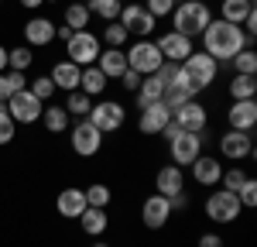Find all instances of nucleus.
<instances>
[{
	"label": "nucleus",
	"mask_w": 257,
	"mask_h": 247,
	"mask_svg": "<svg viewBox=\"0 0 257 247\" xmlns=\"http://www.w3.org/2000/svg\"><path fill=\"white\" fill-rule=\"evenodd\" d=\"M172 120L178 124V131L202 134V131H206V124H209V113H206V106H202L199 100H189V103H182L175 113H172Z\"/></svg>",
	"instance_id": "obj_13"
},
{
	"label": "nucleus",
	"mask_w": 257,
	"mask_h": 247,
	"mask_svg": "<svg viewBox=\"0 0 257 247\" xmlns=\"http://www.w3.org/2000/svg\"><path fill=\"white\" fill-rule=\"evenodd\" d=\"M86 192L82 189H62L59 192V199H55V209H59V216H65V220H79L82 216V209H86Z\"/></svg>",
	"instance_id": "obj_18"
},
{
	"label": "nucleus",
	"mask_w": 257,
	"mask_h": 247,
	"mask_svg": "<svg viewBox=\"0 0 257 247\" xmlns=\"http://www.w3.org/2000/svg\"><path fill=\"white\" fill-rule=\"evenodd\" d=\"M99 41H106V48H120L123 41H127V28L120 24V21H110L106 24V31H103V38Z\"/></svg>",
	"instance_id": "obj_37"
},
{
	"label": "nucleus",
	"mask_w": 257,
	"mask_h": 247,
	"mask_svg": "<svg viewBox=\"0 0 257 247\" xmlns=\"http://www.w3.org/2000/svg\"><path fill=\"white\" fill-rule=\"evenodd\" d=\"M117 21L127 28V35H138V38H148V35L155 31V24H158V21L148 14L144 4H127V7H120V18Z\"/></svg>",
	"instance_id": "obj_11"
},
{
	"label": "nucleus",
	"mask_w": 257,
	"mask_h": 247,
	"mask_svg": "<svg viewBox=\"0 0 257 247\" xmlns=\"http://www.w3.org/2000/svg\"><path fill=\"white\" fill-rule=\"evenodd\" d=\"M168 206H172V213H182L185 206H189V196H185V189L175 192V196H168Z\"/></svg>",
	"instance_id": "obj_45"
},
{
	"label": "nucleus",
	"mask_w": 257,
	"mask_h": 247,
	"mask_svg": "<svg viewBox=\"0 0 257 247\" xmlns=\"http://www.w3.org/2000/svg\"><path fill=\"white\" fill-rule=\"evenodd\" d=\"M31 93H35V96H38L41 103H45V100H52V96H55V82L48 79V76H38V79L31 82Z\"/></svg>",
	"instance_id": "obj_40"
},
{
	"label": "nucleus",
	"mask_w": 257,
	"mask_h": 247,
	"mask_svg": "<svg viewBox=\"0 0 257 247\" xmlns=\"http://www.w3.org/2000/svg\"><path fill=\"white\" fill-rule=\"evenodd\" d=\"M185 189V175H182V168L178 165H165V168H158V175H155V192L158 196H175V192H182Z\"/></svg>",
	"instance_id": "obj_20"
},
{
	"label": "nucleus",
	"mask_w": 257,
	"mask_h": 247,
	"mask_svg": "<svg viewBox=\"0 0 257 247\" xmlns=\"http://www.w3.org/2000/svg\"><path fill=\"white\" fill-rule=\"evenodd\" d=\"M168 18H172V31L185 35V38H196V35L206 31V24L213 21V14H209L206 4H189V0H182V4H175V11H172Z\"/></svg>",
	"instance_id": "obj_2"
},
{
	"label": "nucleus",
	"mask_w": 257,
	"mask_h": 247,
	"mask_svg": "<svg viewBox=\"0 0 257 247\" xmlns=\"http://www.w3.org/2000/svg\"><path fill=\"white\" fill-rule=\"evenodd\" d=\"M14 134H18V124L11 120L7 103H0V144H11V141H14Z\"/></svg>",
	"instance_id": "obj_39"
},
{
	"label": "nucleus",
	"mask_w": 257,
	"mask_h": 247,
	"mask_svg": "<svg viewBox=\"0 0 257 247\" xmlns=\"http://www.w3.org/2000/svg\"><path fill=\"white\" fill-rule=\"evenodd\" d=\"M240 213H243V206H240L237 192H226V189L209 192V199H206V216H209L213 223H233Z\"/></svg>",
	"instance_id": "obj_5"
},
{
	"label": "nucleus",
	"mask_w": 257,
	"mask_h": 247,
	"mask_svg": "<svg viewBox=\"0 0 257 247\" xmlns=\"http://www.w3.org/2000/svg\"><path fill=\"white\" fill-rule=\"evenodd\" d=\"M82 192H86V203L89 206H103V209L110 206V196H113L110 185H103V182H93L89 189H82Z\"/></svg>",
	"instance_id": "obj_36"
},
{
	"label": "nucleus",
	"mask_w": 257,
	"mask_h": 247,
	"mask_svg": "<svg viewBox=\"0 0 257 247\" xmlns=\"http://www.w3.org/2000/svg\"><path fill=\"white\" fill-rule=\"evenodd\" d=\"M161 96H165V86H161L158 76H144L138 86V106L144 110V106H151V103H161Z\"/></svg>",
	"instance_id": "obj_27"
},
{
	"label": "nucleus",
	"mask_w": 257,
	"mask_h": 247,
	"mask_svg": "<svg viewBox=\"0 0 257 247\" xmlns=\"http://www.w3.org/2000/svg\"><path fill=\"white\" fill-rule=\"evenodd\" d=\"M86 7H89V14H93V18H99V21H106V24H110V21L120 18V7H123V4H120V0H89Z\"/></svg>",
	"instance_id": "obj_32"
},
{
	"label": "nucleus",
	"mask_w": 257,
	"mask_h": 247,
	"mask_svg": "<svg viewBox=\"0 0 257 247\" xmlns=\"http://www.w3.org/2000/svg\"><path fill=\"white\" fill-rule=\"evenodd\" d=\"M65 52H69V62L86 69L99 59V38L93 31H72V38L65 41Z\"/></svg>",
	"instance_id": "obj_8"
},
{
	"label": "nucleus",
	"mask_w": 257,
	"mask_h": 247,
	"mask_svg": "<svg viewBox=\"0 0 257 247\" xmlns=\"http://www.w3.org/2000/svg\"><path fill=\"white\" fill-rule=\"evenodd\" d=\"M79 76H82V65L65 59V62H55V65H52V76H48V79L55 82V89L72 93V89H79Z\"/></svg>",
	"instance_id": "obj_21"
},
{
	"label": "nucleus",
	"mask_w": 257,
	"mask_h": 247,
	"mask_svg": "<svg viewBox=\"0 0 257 247\" xmlns=\"http://www.w3.org/2000/svg\"><path fill=\"white\" fill-rule=\"evenodd\" d=\"M243 48H250V41H247V35H243L240 24H230V21H219V18H213L206 24V31H202V52H206L209 59L230 62L237 52H243Z\"/></svg>",
	"instance_id": "obj_1"
},
{
	"label": "nucleus",
	"mask_w": 257,
	"mask_h": 247,
	"mask_svg": "<svg viewBox=\"0 0 257 247\" xmlns=\"http://www.w3.org/2000/svg\"><path fill=\"white\" fill-rule=\"evenodd\" d=\"M123 106H120L117 100H99V103H93V110H89V117L86 120L89 124H96L99 127V134H110V131H120L123 127Z\"/></svg>",
	"instance_id": "obj_10"
},
{
	"label": "nucleus",
	"mask_w": 257,
	"mask_h": 247,
	"mask_svg": "<svg viewBox=\"0 0 257 247\" xmlns=\"http://www.w3.org/2000/svg\"><path fill=\"white\" fill-rule=\"evenodd\" d=\"M93 247H110V244H103V240H93Z\"/></svg>",
	"instance_id": "obj_51"
},
{
	"label": "nucleus",
	"mask_w": 257,
	"mask_h": 247,
	"mask_svg": "<svg viewBox=\"0 0 257 247\" xmlns=\"http://www.w3.org/2000/svg\"><path fill=\"white\" fill-rule=\"evenodd\" d=\"M41 120H45V131L62 134V131H69L72 117L65 113V106H45V110H41Z\"/></svg>",
	"instance_id": "obj_28"
},
{
	"label": "nucleus",
	"mask_w": 257,
	"mask_h": 247,
	"mask_svg": "<svg viewBox=\"0 0 257 247\" xmlns=\"http://www.w3.org/2000/svg\"><path fill=\"white\" fill-rule=\"evenodd\" d=\"M103 138H106V134H99L96 124H89L86 117H79V124L72 127V151L82 155V158H93V155H99V148H103Z\"/></svg>",
	"instance_id": "obj_9"
},
{
	"label": "nucleus",
	"mask_w": 257,
	"mask_h": 247,
	"mask_svg": "<svg viewBox=\"0 0 257 247\" xmlns=\"http://www.w3.org/2000/svg\"><path fill=\"white\" fill-rule=\"evenodd\" d=\"M247 179H250V175H247L243 168H237V165H233L230 172H223V175H219V182H223V189H226V192H240V185L247 182Z\"/></svg>",
	"instance_id": "obj_38"
},
{
	"label": "nucleus",
	"mask_w": 257,
	"mask_h": 247,
	"mask_svg": "<svg viewBox=\"0 0 257 247\" xmlns=\"http://www.w3.org/2000/svg\"><path fill=\"white\" fill-rule=\"evenodd\" d=\"M168 216H172V206H168V199L165 196H148L144 199V206H141V223L148 226V230H161V226L168 223Z\"/></svg>",
	"instance_id": "obj_15"
},
{
	"label": "nucleus",
	"mask_w": 257,
	"mask_h": 247,
	"mask_svg": "<svg viewBox=\"0 0 257 247\" xmlns=\"http://www.w3.org/2000/svg\"><path fill=\"white\" fill-rule=\"evenodd\" d=\"M89 110H93V96H86L82 89H72L65 100V113L69 117H89Z\"/></svg>",
	"instance_id": "obj_33"
},
{
	"label": "nucleus",
	"mask_w": 257,
	"mask_h": 247,
	"mask_svg": "<svg viewBox=\"0 0 257 247\" xmlns=\"http://www.w3.org/2000/svg\"><path fill=\"white\" fill-rule=\"evenodd\" d=\"M189 168H192V179H196L199 185H219V175H223L219 158H213V155H199Z\"/></svg>",
	"instance_id": "obj_22"
},
{
	"label": "nucleus",
	"mask_w": 257,
	"mask_h": 247,
	"mask_svg": "<svg viewBox=\"0 0 257 247\" xmlns=\"http://www.w3.org/2000/svg\"><path fill=\"white\" fill-rule=\"evenodd\" d=\"M158 52L165 62H185L196 48H192V38H185V35H178V31H168V35H161L158 41Z\"/></svg>",
	"instance_id": "obj_14"
},
{
	"label": "nucleus",
	"mask_w": 257,
	"mask_h": 247,
	"mask_svg": "<svg viewBox=\"0 0 257 247\" xmlns=\"http://www.w3.org/2000/svg\"><path fill=\"white\" fill-rule=\"evenodd\" d=\"M96 69L106 79H120V76L127 72V55H123V48H103L99 59H96Z\"/></svg>",
	"instance_id": "obj_23"
},
{
	"label": "nucleus",
	"mask_w": 257,
	"mask_h": 247,
	"mask_svg": "<svg viewBox=\"0 0 257 247\" xmlns=\"http://www.w3.org/2000/svg\"><path fill=\"white\" fill-rule=\"evenodd\" d=\"M219 155L230 158V162H243V158L254 155V138L247 131H226L219 138Z\"/></svg>",
	"instance_id": "obj_12"
},
{
	"label": "nucleus",
	"mask_w": 257,
	"mask_h": 247,
	"mask_svg": "<svg viewBox=\"0 0 257 247\" xmlns=\"http://www.w3.org/2000/svg\"><path fill=\"white\" fill-rule=\"evenodd\" d=\"M168 120H172V110H168L165 103H151V106H144V110H141L138 127H141V134H161Z\"/></svg>",
	"instance_id": "obj_19"
},
{
	"label": "nucleus",
	"mask_w": 257,
	"mask_h": 247,
	"mask_svg": "<svg viewBox=\"0 0 257 247\" xmlns=\"http://www.w3.org/2000/svg\"><path fill=\"white\" fill-rule=\"evenodd\" d=\"M226 124H230V131H254L257 124V100H233L230 106V113H226Z\"/></svg>",
	"instance_id": "obj_16"
},
{
	"label": "nucleus",
	"mask_w": 257,
	"mask_h": 247,
	"mask_svg": "<svg viewBox=\"0 0 257 247\" xmlns=\"http://www.w3.org/2000/svg\"><path fill=\"white\" fill-rule=\"evenodd\" d=\"M155 76L161 79L165 89H189V93H196V89H192V82L185 79V72H182V65H178V62H161V69L155 72Z\"/></svg>",
	"instance_id": "obj_24"
},
{
	"label": "nucleus",
	"mask_w": 257,
	"mask_h": 247,
	"mask_svg": "<svg viewBox=\"0 0 257 247\" xmlns=\"http://www.w3.org/2000/svg\"><path fill=\"white\" fill-rule=\"evenodd\" d=\"M24 41H28V48H48L55 41V24L48 18H31L24 24Z\"/></svg>",
	"instance_id": "obj_17"
},
{
	"label": "nucleus",
	"mask_w": 257,
	"mask_h": 247,
	"mask_svg": "<svg viewBox=\"0 0 257 247\" xmlns=\"http://www.w3.org/2000/svg\"><path fill=\"white\" fill-rule=\"evenodd\" d=\"M237 199H240V206H243V209H250V206H257V182H254V179H247V182L240 185Z\"/></svg>",
	"instance_id": "obj_42"
},
{
	"label": "nucleus",
	"mask_w": 257,
	"mask_h": 247,
	"mask_svg": "<svg viewBox=\"0 0 257 247\" xmlns=\"http://www.w3.org/2000/svg\"><path fill=\"white\" fill-rule=\"evenodd\" d=\"M41 110H45V103H41L31 89H21V93H14V96H7V113H11L14 124L41 120Z\"/></svg>",
	"instance_id": "obj_7"
},
{
	"label": "nucleus",
	"mask_w": 257,
	"mask_h": 247,
	"mask_svg": "<svg viewBox=\"0 0 257 247\" xmlns=\"http://www.w3.org/2000/svg\"><path fill=\"white\" fill-rule=\"evenodd\" d=\"M0 72H7V48L0 45Z\"/></svg>",
	"instance_id": "obj_50"
},
{
	"label": "nucleus",
	"mask_w": 257,
	"mask_h": 247,
	"mask_svg": "<svg viewBox=\"0 0 257 247\" xmlns=\"http://www.w3.org/2000/svg\"><path fill=\"white\" fill-rule=\"evenodd\" d=\"M55 38L69 41V38H72V28H65V24H62V28H55Z\"/></svg>",
	"instance_id": "obj_48"
},
{
	"label": "nucleus",
	"mask_w": 257,
	"mask_h": 247,
	"mask_svg": "<svg viewBox=\"0 0 257 247\" xmlns=\"http://www.w3.org/2000/svg\"><path fill=\"white\" fill-rule=\"evenodd\" d=\"M123 55H127V69H134V72H141V76H155V72L161 69V62H165L155 41H134Z\"/></svg>",
	"instance_id": "obj_4"
},
{
	"label": "nucleus",
	"mask_w": 257,
	"mask_h": 247,
	"mask_svg": "<svg viewBox=\"0 0 257 247\" xmlns=\"http://www.w3.org/2000/svg\"><path fill=\"white\" fill-rule=\"evenodd\" d=\"M175 4H178V0H148L144 7H148V14H151V18L158 21V18H168V14L175 11Z\"/></svg>",
	"instance_id": "obj_41"
},
{
	"label": "nucleus",
	"mask_w": 257,
	"mask_h": 247,
	"mask_svg": "<svg viewBox=\"0 0 257 247\" xmlns=\"http://www.w3.org/2000/svg\"><path fill=\"white\" fill-rule=\"evenodd\" d=\"M254 11V4H247V0H223V7H219V21H230V24H243V18Z\"/></svg>",
	"instance_id": "obj_29"
},
{
	"label": "nucleus",
	"mask_w": 257,
	"mask_h": 247,
	"mask_svg": "<svg viewBox=\"0 0 257 247\" xmlns=\"http://www.w3.org/2000/svg\"><path fill=\"white\" fill-rule=\"evenodd\" d=\"M45 0H21V7H28V11H35V7H41Z\"/></svg>",
	"instance_id": "obj_49"
},
{
	"label": "nucleus",
	"mask_w": 257,
	"mask_h": 247,
	"mask_svg": "<svg viewBox=\"0 0 257 247\" xmlns=\"http://www.w3.org/2000/svg\"><path fill=\"white\" fill-rule=\"evenodd\" d=\"M230 65L237 69V76H257V52L254 48H243V52H237L230 59Z\"/></svg>",
	"instance_id": "obj_34"
},
{
	"label": "nucleus",
	"mask_w": 257,
	"mask_h": 247,
	"mask_svg": "<svg viewBox=\"0 0 257 247\" xmlns=\"http://www.w3.org/2000/svg\"><path fill=\"white\" fill-rule=\"evenodd\" d=\"M4 79H7L11 96H14V93H21V89H28V86H24V72H18V69H7V72H4Z\"/></svg>",
	"instance_id": "obj_43"
},
{
	"label": "nucleus",
	"mask_w": 257,
	"mask_h": 247,
	"mask_svg": "<svg viewBox=\"0 0 257 247\" xmlns=\"http://www.w3.org/2000/svg\"><path fill=\"white\" fill-rule=\"evenodd\" d=\"M89 21H93V14H89L86 4H69V7H65V28H72V31H89Z\"/></svg>",
	"instance_id": "obj_30"
},
{
	"label": "nucleus",
	"mask_w": 257,
	"mask_h": 247,
	"mask_svg": "<svg viewBox=\"0 0 257 247\" xmlns=\"http://www.w3.org/2000/svg\"><path fill=\"white\" fill-rule=\"evenodd\" d=\"M31 62H35V52L28 48V45H18V48H7V69H31Z\"/></svg>",
	"instance_id": "obj_35"
},
{
	"label": "nucleus",
	"mask_w": 257,
	"mask_h": 247,
	"mask_svg": "<svg viewBox=\"0 0 257 247\" xmlns=\"http://www.w3.org/2000/svg\"><path fill=\"white\" fill-rule=\"evenodd\" d=\"M168 155H172V165L178 168H189L202 155V134H192V131H178L175 138L168 141Z\"/></svg>",
	"instance_id": "obj_6"
},
{
	"label": "nucleus",
	"mask_w": 257,
	"mask_h": 247,
	"mask_svg": "<svg viewBox=\"0 0 257 247\" xmlns=\"http://www.w3.org/2000/svg\"><path fill=\"white\" fill-rule=\"evenodd\" d=\"M7 96H11V89H7V79H4V72H0V103H7Z\"/></svg>",
	"instance_id": "obj_47"
},
{
	"label": "nucleus",
	"mask_w": 257,
	"mask_h": 247,
	"mask_svg": "<svg viewBox=\"0 0 257 247\" xmlns=\"http://www.w3.org/2000/svg\"><path fill=\"white\" fill-rule=\"evenodd\" d=\"M141 72H134V69H127L123 76H120V82H123V89H131V93H138V86H141Z\"/></svg>",
	"instance_id": "obj_44"
},
{
	"label": "nucleus",
	"mask_w": 257,
	"mask_h": 247,
	"mask_svg": "<svg viewBox=\"0 0 257 247\" xmlns=\"http://www.w3.org/2000/svg\"><path fill=\"white\" fill-rule=\"evenodd\" d=\"M199 247H223V237L219 233H202L199 237Z\"/></svg>",
	"instance_id": "obj_46"
},
{
	"label": "nucleus",
	"mask_w": 257,
	"mask_h": 247,
	"mask_svg": "<svg viewBox=\"0 0 257 247\" xmlns=\"http://www.w3.org/2000/svg\"><path fill=\"white\" fill-rule=\"evenodd\" d=\"M230 96L233 100H254L257 96V76H237L230 79Z\"/></svg>",
	"instance_id": "obj_31"
},
{
	"label": "nucleus",
	"mask_w": 257,
	"mask_h": 247,
	"mask_svg": "<svg viewBox=\"0 0 257 247\" xmlns=\"http://www.w3.org/2000/svg\"><path fill=\"white\" fill-rule=\"evenodd\" d=\"M79 226H82V233L99 237V233L110 226V216H106V209H103V206H86V209H82V216H79Z\"/></svg>",
	"instance_id": "obj_25"
},
{
	"label": "nucleus",
	"mask_w": 257,
	"mask_h": 247,
	"mask_svg": "<svg viewBox=\"0 0 257 247\" xmlns=\"http://www.w3.org/2000/svg\"><path fill=\"white\" fill-rule=\"evenodd\" d=\"M106 82H110V79H106V76L99 72L96 62H93V65H86V69H82V76H79V89L86 93V96H103Z\"/></svg>",
	"instance_id": "obj_26"
},
{
	"label": "nucleus",
	"mask_w": 257,
	"mask_h": 247,
	"mask_svg": "<svg viewBox=\"0 0 257 247\" xmlns=\"http://www.w3.org/2000/svg\"><path fill=\"white\" fill-rule=\"evenodd\" d=\"M182 65V72H185V79L192 82V89H206V86H213V79H216V72H219V62L216 59H209L206 52H192L185 62H178Z\"/></svg>",
	"instance_id": "obj_3"
},
{
	"label": "nucleus",
	"mask_w": 257,
	"mask_h": 247,
	"mask_svg": "<svg viewBox=\"0 0 257 247\" xmlns=\"http://www.w3.org/2000/svg\"><path fill=\"white\" fill-rule=\"evenodd\" d=\"M189 4H202V0H189Z\"/></svg>",
	"instance_id": "obj_52"
},
{
	"label": "nucleus",
	"mask_w": 257,
	"mask_h": 247,
	"mask_svg": "<svg viewBox=\"0 0 257 247\" xmlns=\"http://www.w3.org/2000/svg\"><path fill=\"white\" fill-rule=\"evenodd\" d=\"M247 4H254V0H247Z\"/></svg>",
	"instance_id": "obj_53"
}]
</instances>
